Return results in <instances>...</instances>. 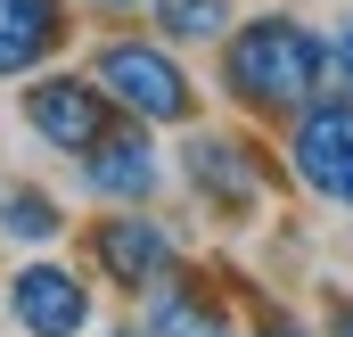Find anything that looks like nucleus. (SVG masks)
Segmentation results:
<instances>
[{"label": "nucleus", "instance_id": "9b49d317", "mask_svg": "<svg viewBox=\"0 0 353 337\" xmlns=\"http://www.w3.org/2000/svg\"><path fill=\"white\" fill-rule=\"evenodd\" d=\"M58 231H66V206H58L50 189H25V181L0 189V239H17V247H50Z\"/></svg>", "mask_w": 353, "mask_h": 337}, {"label": "nucleus", "instance_id": "20e7f679", "mask_svg": "<svg viewBox=\"0 0 353 337\" xmlns=\"http://www.w3.org/2000/svg\"><path fill=\"white\" fill-rule=\"evenodd\" d=\"M288 165H296V181H304L321 206L353 214V90L345 99L321 90L304 115H288Z\"/></svg>", "mask_w": 353, "mask_h": 337}, {"label": "nucleus", "instance_id": "6e6552de", "mask_svg": "<svg viewBox=\"0 0 353 337\" xmlns=\"http://www.w3.org/2000/svg\"><path fill=\"white\" fill-rule=\"evenodd\" d=\"M74 181H83L99 206H148L165 189V157H157L148 124H123V132H107L99 148L74 157Z\"/></svg>", "mask_w": 353, "mask_h": 337}, {"label": "nucleus", "instance_id": "f3484780", "mask_svg": "<svg viewBox=\"0 0 353 337\" xmlns=\"http://www.w3.org/2000/svg\"><path fill=\"white\" fill-rule=\"evenodd\" d=\"M107 337H148V321H140V329H107Z\"/></svg>", "mask_w": 353, "mask_h": 337}, {"label": "nucleus", "instance_id": "4468645a", "mask_svg": "<svg viewBox=\"0 0 353 337\" xmlns=\"http://www.w3.org/2000/svg\"><path fill=\"white\" fill-rule=\"evenodd\" d=\"M329 58H337V83H353V17L329 33Z\"/></svg>", "mask_w": 353, "mask_h": 337}, {"label": "nucleus", "instance_id": "9d476101", "mask_svg": "<svg viewBox=\"0 0 353 337\" xmlns=\"http://www.w3.org/2000/svg\"><path fill=\"white\" fill-rule=\"evenodd\" d=\"M148 337H239V329H230V313H222L197 280L165 271V280L148 288Z\"/></svg>", "mask_w": 353, "mask_h": 337}, {"label": "nucleus", "instance_id": "ddd939ff", "mask_svg": "<svg viewBox=\"0 0 353 337\" xmlns=\"http://www.w3.org/2000/svg\"><path fill=\"white\" fill-rule=\"evenodd\" d=\"M255 337H312V329H304L296 313H279V305H263V313H255Z\"/></svg>", "mask_w": 353, "mask_h": 337}, {"label": "nucleus", "instance_id": "f03ea898", "mask_svg": "<svg viewBox=\"0 0 353 337\" xmlns=\"http://www.w3.org/2000/svg\"><path fill=\"white\" fill-rule=\"evenodd\" d=\"M90 75H99V90H107L132 124H189V115H197V83L181 75V58L165 41L115 33V41L90 50Z\"/></svg>", "mask_w": 353, "mask_h": 337}, {"label": "nucleus", "instance_id": "2eb2a0df", "mask_svg": "<svg viewBox=\"0 0 353 337\" xmlns=\"http://www.w3.org/2000/svg\"><path fill=\"white\" fill-rule=\"evenodd\" d=\"M329 337H353V296H329Z\"/></svg>", "mask_w": 353, "mask_h": 337}, {"label": "nucleus", "instance_id": "f257e3e1", "mask_svg": "<svg viewBox=\"0 0 353 337\" xmlns=\"http://www.w3.org/2000/svg\"><path fill=\"white\" fill-rule=\"evenodd\" d=\"M337 83V58H329V33H312L304 17L263 8L247 25L222 33V90L247 107V115H304L321 90Z\"/></svg>", "mask_w": 353, "mask_h": 337}, {"label": "nucleus", "instance_id": "39448f33", "mask_svg": "<svg viewBox=\"0 0 353 337\" xmlns=\"http://www.w3.org/2000/svg\"><path fill=\"white\" fill-rule=\"evenodd\" d=\"M90 255H99V280H107V288H123V296H148L165 271H181L173 231H165L157 214H140V206L99 214V222H90Z\"/></svg>", "mask_w": 353, "mask_h": 337}, {"label": "nucleus", "instance_id": "1a4fd4ad", "mask_svg": "<svg viewBox=\"0 0 353 337\" xmlns=\"http://www.w3.org/2000/svg\"><path fill=\"white\" fill-rule=\"evenodd\" d=\"M74 17L58 0H0V75H41L66 50Z\"/></svg>", "mask_w": 353, "mask_h": 337}, {"label": "nucleus", "instance_id": "0eeeda50", "mask_svg": "<svg viewBox=\"0 0 353 337\" xmlns=\"http://www.w3.org/2000/svg\"><path fill=\"white\" fill-rule=\"evenodd\" d=\"M181 181L214 214H255L263 206V165H255V148L239 132H189L181 140Z\"/></svg>", "mask_w": 353, "mask_h": 337}, {"label": "nucleus", "instance_id": "dca6fc26", "mask_svg": "<svg viewBox=\"0 0 353 337\" xmlns=\"http://www.w3.org/2000/svg\"><path fill=\"white\" fill-rule=\"evenodd\" d=\"M83 8H99V17H123V8H148V0H83Z\"/></svg>", "mask_w": 353, "mask_h": 337}, {"label": "nucleus", "instance_id": "7ed1b4c3", "mask_svg": "<svg viewBox=\"0 0 353 337\" xmlns=\"http://www.w3.org/2000/svg\"><path fill=\"white\" fill-rule=\"evenodd\" d=\"M17 115H25V132L50 148V157H83V148H99L107 132H123L132 115L99 90V75H33V83L17 90Z\"/></svg>", "mask_w": 353, "mask_h": 337}, {"label": "nucleus", "instance_id": "f8f14e48", "mask_svg": "<svg viewBox=\"0 0 353 337\" xmlns=\"http://www.w3.org/2000/svg\"><path fill=\"white\" fill-rule=\"evenodd\" d=\"M157 33L165 41H222L230 33V8L222 0H157Z\"/></svg>", "mask_w": 353, "mask_h": 337}, {"label": "nucleus", "instance_id": "423d86ee", "mask_svg": "<svg viewBox=\"0 0 353 337\" xmlns=\"http://www.w3.org/2000/svg\"><path fill=\"white\" fill-rule=\"evenodd\" d=\"M8 321L25 337H83L90 329V280L58 255H33L8 271Z\"/></svg>", "mask_w": 353, "mask_h": 337}]
</instances>
